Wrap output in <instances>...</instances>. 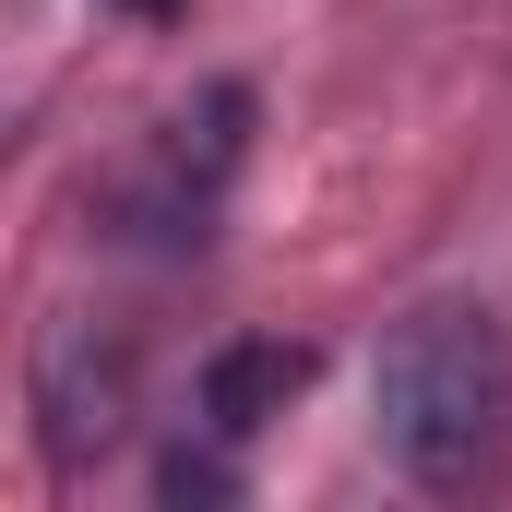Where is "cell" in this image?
<instances>
[{"label":"cell","instance_id":"1","mask_svg":"<svg viewBox=\"0 0 512 512\" xmlns=\"http://www.w3.org/2000/svg\"><path fill=\"white\" fill-rule=\"evenodd\" d=\"M370 429H382V453L417 489H441V501L477 489L501 465V441H512V346H501V322L465 310V298L393 322L382 370H370Z\"/></svg>","mask_w":512,"mask_h":512},{"label":"cell","instance_id":"2","mask_svg":"<svg viewBox=\"0 0 512 512\" xmlns=\"http://www.w3.org/2000/svg\"><path fill=\"white\" fill-rule=\"evenodd\" d=\"M36 417H48V453L60 465H96L131 429V358L96 346V322H60L36 346Z\"/></svg>","mask_w":512,"mask_h":512},{"label":"cell","instance_id":"3","mask_svg":"<svg viewBox=\"0 0 512 512\" xmlns=\"http://www.w3.org/2000/svg\"><path fill=\"white\" fill-rule=\"evenodd\" d=\"M298 393H310V346H286V334H227V346L203 358V429L251 441V429H274Z\"/></svg>","mask_w":512,"mask_h":512},{"label":"cell","instance_id":"4","mask_svg":"<svg viewBox=\"0 0 512 512\" xmlns=\"http://www.w3.org/2000/svg\"><path fill=\"white\" fill-rule=\"evenodd\" d=\"M155 489H167V501H227L239 477H227L215 453H167V465H155Z\"/></svg>","mask_w":512,"mask_h":512},{"label":"cell","instance_id":"5","mask_svg":"<svg viewBox=\"0 0 512 512\" xmlns=\"http://www.w3.org/2000/svg\"><path fill=\"white\" fill-rule=\"evenodd\" d=\"M120 12H143V24H167V12H179V0H120Z\"/></svg>","mask_w":512,"mask_h":512}]
</instances>
